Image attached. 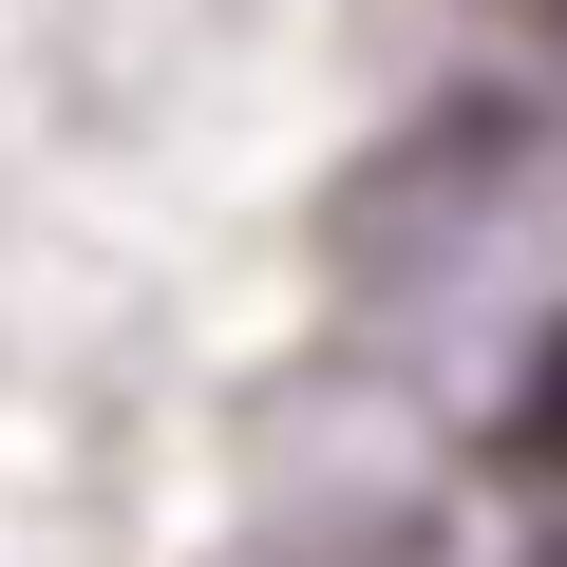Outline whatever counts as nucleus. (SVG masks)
<instances>
[{
	"instance_id": "nucleus-1",
	"label": "nucleus",
	"mask_w": 567,
	"mask_h": 567,
	"mask_svg": "<svg viewBox=\"0 0 567 567\" xmlns=\"http://www.w3.org/2000/svg\"><path fill=\"white\" fill-rule=\"evenodd\" d=\"M511 473H548V492H567V322H548V360H529V416H511Z\"/></svg>"
}]
</instances>
